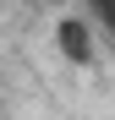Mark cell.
Wrapping results in <instances>:
<instances>
[{
  "mask_svg": "<svg viewBox=\"0 0 115 120\" xmlns=\"http://www.w3.org/2000/svg\"><path fill=\"white\" fill-rule=\"evenodd\" d=\"M88 11H93V16H88L93 27H110V33H115V0H88Z\"/></svg>",
  "mask_w": 115,
  "mask_h": 120,
  "instance_id": "7a4b0ae2",
  "label": "cell"
},
{
  "mask_svg": "<svg viewBox=\"0 0 115 120\" xmlns=\"http://www.w3.org/2000/svg\"><path fill=\"white\" fill-rule=\"evenodd\" d=\"M55 49H60L66 66H93V49H99L93 22L88 16H60V22H55Z\"/></svg>",
  "mask_w": 115,
  "mask_h": 120,
  "instance_id": "6da1fadb",
  "label": "cell"
}]
</instances>
